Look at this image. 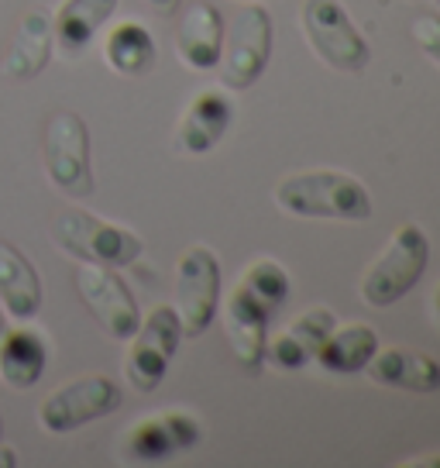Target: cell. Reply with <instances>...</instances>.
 <instances>
[{
    "mask_svg": "<svg viewBox=\"0 0 440 468\" xmlns=\"http://www.w3.org/2000/svg\"><path fill=\"white\" fill-rule=\"evenodd\" d=\"M217 314H220V321H224V331H227V341H231V351H235L237 366L245 368V372H258V368H262L272 314H268L241 282H235L231 290L224 292Z\"/></svg>",
    "mask_w": 440,
    "mask_h": 468,
    "instance_id": "7c38bea8",
    "label": "cell"
},
{
    "mask_svg": "<svg viewBox=\"0 0 440 468\" xmlns=\"http://www.w3.org/2000/svg\"><path fill=\"white\" fill-rule=\"evenodd\" d=\"M17 465H21L17 448H4V444H0V468H17Z\"/></svg>",
    "mask_w": 440,
    "mask_h": 468,
    "instance_id": "4316f807",
    "label": "cell"
},
{
    "mask_svg": "<svg viewBox=\"0 0 440 468\" xmlns=\"http://www.w3.org/2000/svg\"><path fill=\"white\" fill-rule=\"evenodd\" d=\"M375 386H389V389H403V393H437L440 389V362L430 358L426 351H410L399 345H385L375 348L361 368Z\"/></svg>",
    "mask_w": 440,
    "mask_h": 468,
    "instance_id": "9a60e30c",
    "label": "cell"
},
{
    "mask_svg": "<svg viewBox=\"0 0 440 468\" xmlns=\"http://www.w3.org/2000/svg\"><path fill=\"white\" fill-rule=\"evenodd\" d=\"M437 4H440V0H437Z\"/></svg>",
    "mask_w": 440,
    "mask_h": 468,
    "instance_id": "1f68e13d",
    "label": "cell"
},
{
    "mask_svg": "<svg viewBox=\"0 0 440 468\" xmlns=\"http://www.w3.org/2000/svg\"><path fill=\"white\" fill-rule=\"evenodd\" d=\"M0 307L7 317L28 324L42 310V276L15 241L0 238Z\"/></svg>",
    "mask_w": 440,
    "mask_h": 468,
    "instance_id": "ac0fdd59",
    "label": "cell"
},
{
    "mask_svg": "<svg viewBox=\"0 0 440 468\" xmlns=\"http://www.w3.org/2000/svg\"><path fill=\"white\" fill-rule=\"evenodd\" d=\"M237 282H241L268 314H276V310L286 303V296H289V272H286L276 259H255L251 265L241 269Z\"/></svg>",
    "mask_w": 440,
    "mask_h": 468,
    "instance_id": "603a6c76",
    "label": "cell"
},
{
    "mask_svg": "<svg viewBox=\"0 0 440 468\" xmlns=\"http://www.w3.org/2000/svg\"><path fill=\"white\" fill-rule=\"evenodd\" d=\"M48 368V337L28 324L0 335V382L7 389H35Z\"/></svg>",
    "mask_w": 440,
    "mask_h": 468,
    "instance_id": "d6986e66",
    "label": "cell"
},
{
    "mask_svg": "<svg viewBox=\"0 0 440 468\" xmlns=\"http://www.w3.org/2000/svg\"><path fill=\"white\" fill-rule=\"evenodd\" d=\"M338 324L330 307H309L303 310L296 321H289L276 337L265 341L262 366H272L279 372H296V368L309 366L317 358V348L323 337L330 335V327Z\"/></svg>",
    "mask_w": 440,
    "mask_h": 468,
    "instance_id": "5bb4252c",
    "label": "cell"
},
{
    "mask_svg": "<svg viewBox=\"0 0 440 468\" xmlns=\"http://www.w3.org/2000/svg\"><path fill=\"white\" fill-rule=\"evenodd\" d=\"M379 348V335L372 324L351 321V324H334L330 335L323 337L317 348V366L334 372V376H354L368 366V358Z\"/></svg>",
    "mask_w": 440,
    "mask_h": 468,
    "instance_id": "7402d4cb",
    "label": "cell"
},
{
    "mask_svg": "<svg viewBox=\"0 0 440 468\" xmlns=\"http://www.w3.org/2000/svg\"><path fill=\"white\" fill-rule=\"evenodd\" d=\"M100 52L107 69L118 76H128V80L148 76L159 62V45L152 38V31L141 21H131V17L110 25V31L103 35Z\"/></svg>",
    "mask_w": 440,
    "mask_h": 468,
    "instance_id": "44dd1931",
    "label": "cell"
},
{
    "mask_svg": "<svg viewBox=\"0 0 440 468\" xmlns=\"http://www.w3.org/2000/svg\"><path fill=\"white\" fill-rule=\"evenodd\" d=\"M235 121V103L220 87L200 90L186 111L179 114L176 134H173V148L179 155H206L220 145V138L227 134Z\"/></svg>",
    "mask_w": 440,
    "mask_h": 468,
    "instance_id": "4fadbf2b",
    "label": "cell"
},
{
    "mask_svg": "<svg viewBox=\"0 0 440 468\" xmlns=\"http://www.w3.org/2000/svg\"><path fill=\"white\" fill-rule=\"evenodd\" d=\"M245 4H248V0H245Z\"/></svg>",
    "mask_w": 440,
    "mask_h": 468,
    "instance_id": "4dcf8cb0",
    "label": "cell"
},
{
    "mask_svg": "<svg viewBox=\"0 0 440 468\" xmlns=\"http://www.w3.org/2000/svg\"><path fill=\"white\" fill-rule=\"evenodd\" d=\"M120 403H124V393H120L118 379L79 376V379L62 382L59 389L45 396L42 407H38V427L52 438H66L79 427L110 417L114 410H120Z\"/></svg>",
    "mask_w": 440,
    "mask_h": 468,
    "instance_id": "52a82bcc",
    "label": "cell"
},
{
    "mask_svg": "<svg viewBox=\"0 0 440 468\" xmlns=\"http://www.w3.org/2000/svg\"><path fill=\"white\" fill-rule=\"evenodd\" d=\"M430 303H434V314H437V321H440V282H437V290H434V300H430Z\"/></svg>",
    "mask_w": 440,
    "mask_h": 468,
    "instance_id": "83f0119b",
    "label": "cell"
},
{
    "mask_svg": "<svg viewBox=\"0 0 440 468\" xmlns=\"http://www.w3.org/2000/svg\"><path fill=\"white\" fill-rule=\"evenodd\" d=\"M120 0H62L59 11L52 15L56 45H59L66 56L87 52L89 45H93V38L114 21Z\"/></svg>",
    "mask_w": 440,
    "mask_h": 468,
    "instance_id": "ffe728a7",
    "label": "cell"
},
{
    "mask_svg": "<svg viewBox=\"0 0 440 468\" xmlns=\"http://www.w3.org/2000/svg\"><path fill=\"white\" fill-rule=\"evenodd\" d=\"M430 262V241L420 224H399L393 238L385 241V249L372 259L361 282H358V296L361 303L372 310L393 307L406 292L420 282Z\"/></svg>",
    "mask_w": 440,
    "mask_h": 468,
    "instance_id": "3957f363",
    "label": "cell"
},
{
    "mask_svg": "<svg viewBox=\"0 0 440 468\" xmlns=\"http://www.w3.org/2000/svg\"><path fill=\"white\" fill-rule=\"evenodd\" d=\"M148 7H152V11H155V15L159 17H173L179 11V4H183V0H145Z\"/></svg>",
    "mask_w": 440,
    "mask_h": 468,
    "instance_id": "484cf974",
    "label": "cell"
},
{
    "mask_svg": "<svg viewBox=\"0 0 440 468\" xmlns=\"http://www.w3.org/2000/svg\"><path fill=\"white\" fill-rule=\"evenodd\" d=\"M403 468H440V452H430V454H416V458H406V462H399Z\"/></svg>",
    "mask_w": 440,
    "mask_h": 468,
    "instance_id": "d4e9b609",
    "label": "cell"
},
{
    "mask_svg": "<svg viewBox=\"0 0 440 468\" xmlns=\"http://www.w3.org/2000/svg\"><path fill=\"white\" fill-rule=\"evenodd\" d=\"M299 31L307 38L309 52L320 58L327 69L361 73L372 58L365 35L358 31L340 0H303L299 4Z\"/></svg>",
    "mask_w": 440,
    "mask_h": 468,
    "instance_id": "5b68a950",
    "label": "cell"
},
{
    "mask_svg": "<svg viewBox=\"0 0 440 468\" xmlns=\"http://www.w3.org/2000/svg\"><path fill=\"white\" fill-rule=\"evenodd\" d=\"M42 162L48 183L69 197V200H89L97 190L93 179V159H89V128L76 111H56L45 124Z\"/></svg>",
    "mask_w": 440,
    "mask_h": 468,
    "instance_id": "277c9868",
    "label": "cell"
},
{
    "mask_svg": "<svg viewBox=\"0 0 440 468\" xmlns=\"http://www.w3.org/2000/svg\"><path fill=\"white\" fill-rule=\"evenodd\" d=\"M7 331V314H4V307H0V335Z\"/></svg>",
    "mask_w": 440,
    "mask_h": 468,
    "instance_id": "f1b7e54d",
    "label": "cell"
},
{
    "mask_svg": "<svg viewBox=\"0 0 440 468\" xmlns=\"http://www.w3.org/2000/svg\"><path fill=\"white\" fill-rule=\"evenodd\" d=\"M48 234H52V245L62 255L89 265L128 269L145 251V241L131 228L114 224V220L107 218H97V214H89L83 207H66V210H59Z\"/></svg>",
    "mask_w": 440,
    "mask_h": 468,
    "instance_id": "7a4b0ae2",
    "label": "cell"
},
{
    "mask_svg": "<svg viewBox=\"0 0 440 468\" xmlns=\"http://www.w3.org/2000/svg\"><path fill=\"white\" fill-rule=\"evenodd\" d=\"M276 207L303 220H368L372 193L361 179L344 169H303L289 173L276 186Z\"/></svg>",
    "mask_w": 440,
    "mask_h": 468,
    "instance_id": "6da1fadb",
    "label": "cell"
},
{
    "mask_svg": "<svg viewBox=\"0 0 440 468\" xmlns=\"http://www.w3.org/2000/svg\"><path fill=\"white\" fill-rule=\"evenodd\" d=\"M410 35H413V42L420 45V52H424L434 66H440V15L437 11H424V15L413 17Z\"/></svg>",
    "mask_w": 440,
    "mask_h": 468,
    "instance_id": "cb8c5ba5",
    "label": "cell"
},
{
    "mask_svg": "<svg viewBox=\"0 0 440 468\" xmlns=\"http://www.w3.org/2000/svg\"><path fill=\"white\" fill-rule=\"evenodd\" d=\"M52 52H56L52 15L42 11V7L25 11L15 28V42L7 48V56L0 58V76L4 80H17V83H28V80L45 73V66L52 62Z\"/></svg>",
    "mask_w": 440,
    "mask_h": 468,
    "instance_id": "2e32d148",
    "label": "cell"
},
{
    "mask_svg": "<svg viewBox=\"0 0 440 468\" xmlns=\"http://www.w3.org/2000/svg\"><path fill=\"white\" fill-rule=\"evenodd\" d=\"M76 292L93 314V321L100 324L114 341H128L141 324V310L128 282L118 276V269L110 265H76Z\"/></svg>",
    "mask_w": 440,
    "mask_h": 468,
    "instance_id": "8fae6325",
    "label": "cell"
},
{
    "mask_svg": "<svg viewBox=\"0 0 440 468\" xmlns=\"http://www.w3.org/2000/svg\"><path fill=\"white\" fill-rule=\"evenodd\" d=\"M272 42H276L272 17L258 0H248L235 15L231 28L224 31V52L217 62L224 90L255 87L272 58Z\"/></svg>",
    "mask_w": 440,
    "mask_h": 468,
    "instance_id": "8992f818",
    "label": "cell"
},
{
    "mask_svg": "<svg viewBox=\"0 0 440 468\" xmlns=\"http://www.w3.org/2000/svg\"><path fill=\"white\" fill-rule=\"evenodd\" d=\"M200 444V420L190 410H159L134 420L120 434V462L128 465H159Z\"/></svg>",
    "mask_w": 440,
    "mask_h": 468,
    "instance_id": "9c48e42d",
    "label": "cell"
},
{
    "mask_svg": "<svg viewBox=\"0 0 440 468\" xmlns=\"http://www.w3.org/2000/svg\"><path fill=\"white\" fill-rule=\"evenodd\" d=\"M220 52H224V17L214 4L196 0L186 15L179 17L176 28V56L193 73H210L217 69Z\"/></svg>",
    "mask_w": 440,
    "mask_h": 468,
    "instance_id": "e0dca14e",
    "label": "cell"
},
{
    "mask_svg": "<svg viewBox=\"0 0 440 468\" xmlns=\"http://www.w3.org/2000/svg\"><path fill=\"white\" fill-rule=\"evenodd\" d=\"M176 314L183 337H200L217 321L220 262L206 245H190L176 262Z\"/></svg>",
    "mask_w": 440,
    "mask_h": 468,
    "instance_id": "30bf717a",
    "label": "cell"
},
{
    "mask_svg": "<svg viewBox=\"0 0 440 468\" xmlns=\"http://www.w3.org/2000/svg\"><path fill=\"white\" fill-rule=\"evenodd\" d=\"M0 438H4V417H0Z\"/></svg>",
    "mask_w": 440,
    "mask_h": 468,
    "instance_id": "f546056e",
    "label": "cell"
},
{
    "mask_svg": "<svg viewBox=\"0 0 440 468\" xmlns=\"http://www.w3.org/2000/svg\"><path fill=\"white\" fill-rule=\"evenodd\" d=\"M179 341H183V324L173 303H159L152 314H145L138 331L128 337V355H124L128 386L138 393H155L176 358Z\"/></svg>",
    "mask_w": 440,
    "mask_h": 468,
    "instance_id": "ba28073f",
    "label": "cell"
}]
</instances>
